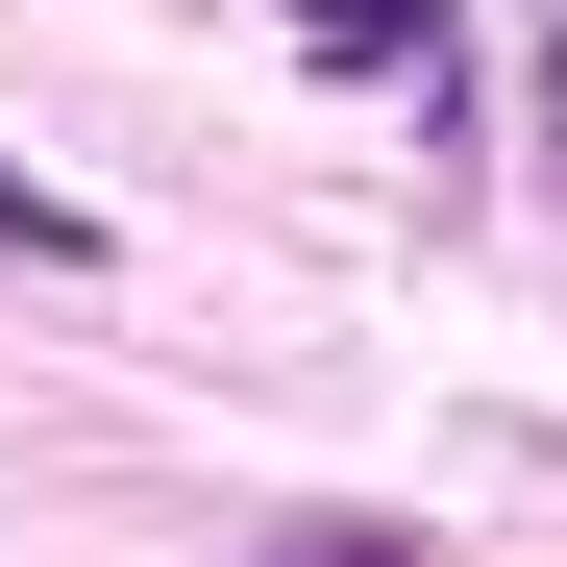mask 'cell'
<instances>
[{"mask_svg":"<svg viewBox=\"0 0 567 567\" xmlns=\"http://www.w3.org/2000/svg\"><path fill=\"white\" fill-rule=\"evenodd\" d=\"M395 25H444V0H321V50H395Z\"/></svg>","mask_w":567,"mask_h":567,"instance_id":"cell-3","label":"cell"},{"mask_svg":"<svg viewBox=\"0 0 567 567\" xmlns=\"http://www.w3.org/2000/svg\"><path fill=\"white\" fill-rule=\"evenodd\" d=\"M271 567H420V543H370V518H297V543H271Z\"/></svg>","mask_w":567,"mask_h":567,"instance_id":"cell-2","label":"cell"},{"mask_svg":"<svg viewBox=\"0 0 567 567\" xmlns=\"http://www.w3.org/2000/svg\"><path fill=\"white\" fill-rule=\"evenodd\" d=\"M0 247H25V271H100V223H74V198H50L25 148H0Z\"/></svg>","mask_w":567,"mask_h":567,"instance_id":"cell-1","label":"cell"}]
</instances>
